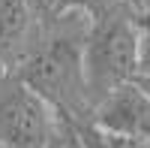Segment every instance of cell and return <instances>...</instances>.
I'll list each match as a JSON object with an SVG mask.
<instances>
[{
	"mask_svg": "<svg viewBox=\"0 0 150 148\" xmlns=\"http://www.w3.org/2000/svg\"><path fill=\"white\" fill-rule=\"evenodd\" d=\"M12 73L24 79L39 97H45L60 118L81 121L93 115V100L84 70V40H78L75 33H42L39 45H30Z\"/></svg>",
	"mask_w": 150,
	"mask_h": 148,
	"instance_id": "6da1fadb",
	"label": "cell"
},
{
	"mask_svg": "<svg viewBox=\"0 0 150 148\" xmlns=\"http://www.w3.org/2000/svg\"><path fill=\"white\" fill-rule=\"evenodd\" d=\"M84 70L93 106L138 76V15L93 21L84 36Z\"/></svg>",
	"mask_w": 150,
	"mask_h": 148,
	"instance_id": "7a4b0ae2",
	"label": "cell"
},
{
	"mask_svg": "<svg viewBox=\"0 0 150 148\" xmlns=\"http://www.w3.org/2000/svg\"><path fill=\"white\" fill-rule=\"evenodd\" d=\"M60 130V115L24 79L9 73L0 85V142L9 148H48Z\"/></svg>",
	"mask_w": 150,
	"mask_h": 148,
	"instance_id": "3957f363",
	"label": "cell"
},
{
	"mask_svg": "<svg viewBox=\"0 0 150 148\" xmlns=\"http://www.w3.org/2000/svg\"><path fill=\"white\" fill-rule=\"evenodd\" d=\"M90 121L108 133L150 139V94L132 79L120 88H114L111 94H105L93 106Z\"/></svg>",
	"mask_w": 150,
	"mask_h": 148,
	"instance_id": "277c9868",
	"label": "cell"
},
{
	"mask_svg": "<svg viewBox=\"0 0 150 148\" xmlns=\"http://www.w3.org/2000/svg\"><path fill=\"white\" fill-rule=\"evenodd\" d=\"M33 21H39V15L24 0H0V52L9 64H18L27 55L24 42L30 40Z\"/></svg>",
	"mask_w": 150,
	"mask_h": 148,
	"instance_id": "5b68a950",
	"label": "cell"
},
{
	"mask_svg": "<svg viewBox=\"0 0 150 148\" xmlns=\"http://www.w3.org/2000/svg\"><path fill=\"white\" fill-rule=\"evenodd\" d=\"M141 0H54V18L84 15L90 24L114 15H141Z\"/></svg>",
	"mask_w": 150,
	"mask_h": 148,
	"instance_id": "8992f818",
	"label": "cell"
},
{
	"mask_svg": "<svg viewBox=\"0 0 150 148\" xmlns=\"http://www.w3.org/2000/svg\"><path fill=\"white\" fill-rule=\"evenodd\" d=\"M138 76H150V12L138 15Z\"/></svg>",
	"mask_w": 150,
	"mask_h": 148,
	"instance_id": "52a82bcc",
	"label": "cell"
},
{
	"mask_svg": "<svg viewBox=\"0 0 150 148\" xmlns=\"http://www.w3.org/2000/svg\"><path fill=\"white\" fill-rule=\"evenodd\" d=\"M69 121H72V127L78 130V136H81L84 148H111L108 139H105V133H102V127H96L90 118H81V121L69 118Z\"/></svg>",
	"mask_w": 150,
	"mask_h": 148,
	"instance_id": "ba28073f",
	"label": "cell"
},
{
	"mask_svg": "<svg viewBox=\"0 0 150 148\" xmlns=\"http://www.w3.org/2000/svg\"><path fill=\"white\" fill-rule=\"evenodd\" d=\"M102 133H105V139H108V145H111V148H150V139L120 136V133H108V130H102Z\"/></svg>",
	"mask_w": 150,
	"mask_h": 148,
	"instance_id": "9c48e42d",
	"label": "cell"
},
{
	"mask_svg": "<svg viewBox=\"0 0 150 148\" xmlns=\"http://www.w3.org/2000/svg\"><path fill=\"white\" fill-rule=\"evenodd\" d=\"M39 18H54V0H24Z\"/></svg>",
	"mask_w": 150,
	"mask_h": 148,
	"instance_id": "30bf717a",
	"label": "cell"
},
{
	"mask_svg": "<svg viewBox=\"0 0 150 148\" xmlns=\"http://www.w3.org/2000/svg\"><path fill=\"white\" fill-rule=\"evenodd\" d=\"M63 136H66V148H84V142H81V136H78V130L72 127L69 118H63Z\"/></svg>",
	"mask_w": 150,
	"mask_h": 148,
	"instance_id": "8fae6325",
	"label": "cell"
},
{
	"mask_svg": "<svg viewBox=\"0 0 150 148\" xmlns=\"http://www.w3.org/2000/svg\"><path fill=\"white\" fill-rule=\"evenodd\" d=\"M9 73H12V70H9V57H6L3 52H0V85H3V82L9 79Z\"/></svg>",
	"mask_w": 150,
	"mask_h": 148,
	"instance_id": "7c38bea8",
	"label": "cell"
},
{
	"mask_svg": "<svg viewBox=\"0 0 150 148\" xmlns=\"http://www.w3.org/2000/svg\"><path fill=\"white\" fill-rule=\"evenodd\" d=\"M48 148H66V136H63V118H60V130H57V136L51 139V145Z\"/></svg>",
	"mask_w": 150,
	"mask_h": 148,
	"instance_id": "4fadbf2b",
	"label": "cell"
},
{
	"mask_svg": "<svg viewBox=\"0 0 150 148\" xmlns=\"http://www.w3.org/2000/svg\"><path fill=\"white\" fill-rule=\"evenodd\" d=\"M135 82H138L141 88H144V91L150 94V76H135Z\"/></svg>",
	"mask_w": 150,
	"mask_h": 148,
	"instance_id": "5bb4252c",
	"label": "cell"
},
{
	"mask_svg": "<svg viewBox=\"0 0 150 148\" xmlns=\"http://www.w3.org/2000/svg\"><path fill=\"white\" fill-rule=\"evenodd\" d=\"M141 9H144V12H150V0H141Z\"/></svg>",
	"mask_w": 150,
	"mask_h": 148,
	"instance_id": "9a60e30c",
	"label": "cell"
},
{
	"mask_svg": "<svg viewBox=\"0 0 150 148\" xmlns=\"http://www.w3.org/2000/svg\"><path fill=\"white\" fill-rule=\"evenodd\" d=\"M0 148H9V145H3V142H0Z\"/></svg>",
	"mask_w": 150,
	"mask_h": 148,
	"instance_id": "2e32d148",
	"label": "cell"
}]
</instances>
